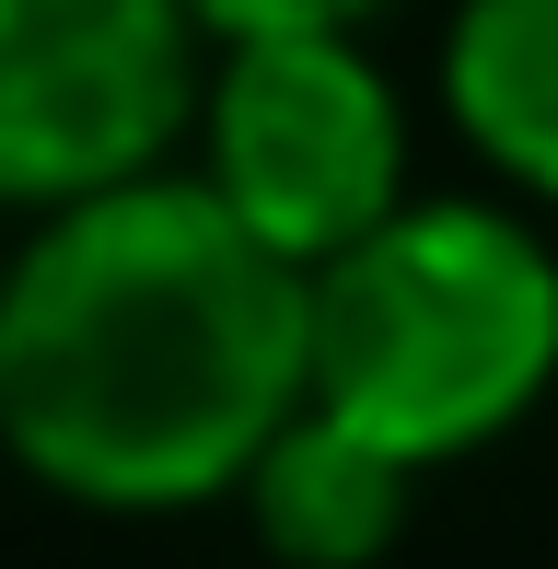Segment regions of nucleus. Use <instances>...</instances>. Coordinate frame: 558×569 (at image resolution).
Masks as SVG:
<instances>
[{
  "label": "nucleus",
  "mask_w": 558,
  "mask_h": 569,
  "mask_svg": "<svg viewBox=\"0 0 558 569\" xmlns=\"http://www.w3.org/2000/svg\"><path fill=\"white\" fill-rule=\"evenodd\" d=\"M302 419V268L187 163L23 221L0 268V453L70 511L233 500Z\"/></svg>",
  "instance_id": "nucleus-1"
},
{
  "label": "nucleus",
  "mask_w": 558,
  "mask_h": 569,
  "mask_svg": "<svg viewBox=\"0 0 558 569\" xmlns=\"http://www.w3.org/2000/svg\"><path fill=\"white\" fill-rule=\"evenodd\" d=\"M558 383V244L500 187L408 198L302 279V407L349 419L396 465H466L512 442Z\"/></svg>",
  "instance_id": "nucleus-2"
},
{
  "label": "nucleus",
  "mask_w": 558,
  "mask_h": 569,
  "mask_svg": "<svg viewBox=\"0 0 558 569\" xmlns=\"http://www.w3.org/2000/svg\"><path fill=\"white\" fill-rule=\"evenodd\" d=\"M187 174L302 279L408 210V93L361 36H245L210 47Z\"/></svg>",
  "instance_id": "nucleus-3"
},
{
  "label": "nucleus",
  "mask_w": 558,
  "mask_h": 569,
  "mask_svg": "<svg viewBox=\"0 0 558 569\" xmlns=\"http://www.w3.org/2000/svg\"><path fill=\"white\" fill-rule=\"evenodd\" d=\"M210 36L187 0H0V221L187 163Z\"/></svg>",
  "instance_id": "nucleus-4"
},
{
  "label": "nucleus",
  "mask_w": 558,
  "mask_h": 569,
  "mask_svg": "<svg viewBox=\"0 0 558 569\" xmlns=\"http://www.w3.org/2000/svg\"><path fill=\"white\" fill-rule=\"evenodd\" d=\"M233 500H245V523H257V547L279 569H372L396 535H408V511H419V465H396L349 419L302 407V419L257 453V477H245Z\"/></svg>",
  "instance_id": "nucleus-5"
},
{
  "label": "nucleus",
  "mask_w": 558,
  "mask_h": 569,
  "mask_svg": "<svg viewBox=\"0 0 558 569\" xmlns=\"http://www.w3.org/2000/svg\"><path fill=\"white\" fill-rule=\"evenodd\" d=\"M442 117L500 198L558 210V0H454Z\"/></svg>",
  "instance_id": "nucleus-6"
},
{
  "label": "nucleus",
  "mask_w": 558,
  "mask_h": 569,
  "mask_svg": "<svg viewBox=\"0 0 558 569\" xmlns=\"http://www.w3.org/2000/svg\"><path fill=\"white\" fill-rule=\"evenodd\" d=\"M210 47H245V36H372L396 0H187Z\"/></svg>",
  "instance_id": "nucleus-7"
},
{
  "label": "nucleus",
  "mask_w": 558,
  "mask_h": 569,
  "mask_svg": "<svg viewBox=\"0 0 558 569\" xmlns=\"http://www.w3.org/2000/svg\"><path fill=\"white\" fill-rule=\"evenodd\" d=\"M0 268H12V244H0Z\"/></svg>",
  "instance_id": "nucleus-8"
}]
</instances>
